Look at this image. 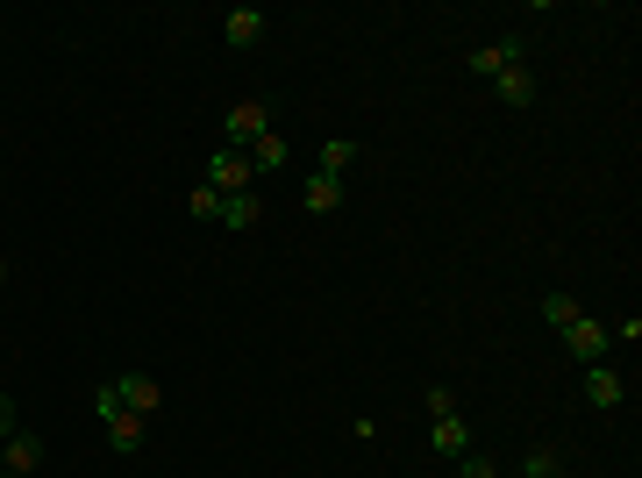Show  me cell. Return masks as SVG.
I'll use <instances>...</instances> for the list:
<instances>
[{
	"label": "cell",
	"mask_w": 642,
	"mask_h": 478,
	"mask_svg": "<svg viewBox=\"0 0 642 478\" xmlns=\"http://www.w3.org/2000/svg\"><path fill=\"white\" fill-rule=\"evenodd\" d=\"M94 414L107 422V443H115L121 457H136V450H143V414H129V408L115 400V379L94 385Z\"/></svg>",
	"instance_id": "6da1fadb"
},
{
	"label": "cell",
	"mask_w": 642,
	"mask_h": 478,
	"mask_svg": "<svg viewBox=\"0 0 642 478\" xmlns=\"http://www.w3.org/2000/svg\"><path fill=\"white\" fill-rule=\"evenodd\" d=\"M564 350L578 357V365H607V350H614V336H607V322H592V315H578L571 328H564Z\"/></svg>",
	"instance_id": "7a4b0ae2"
},
{
	"label": "cell",
	"mask_w": 642,
	"mask_h": 478,
	"mask_svg": "<svg viewBox=\"0 0 642 478\" xmlns=\"http://www.w3.org/2000/svg\"><path fill=\"white\" fill-rule=\"evenodd\" d=\"M257 137H271V108L265 100H236L228 108V151H250Z\"/></svg>",
	"instance_id": "3957f363"
},
{
	"label": "cell",
	"mask_w": 642,
	"mask_h": 478,
	"mask_svg": "<svg viewBox=\"0 0 642 478\" xmlns=\"http://www.w3.org/2000/svg\"><path fill=\"white\" fill-rule=\"evenodd\" d=\"M207 186H214V193H250V186H257L250 157H243V151H228V143H222V151L207 157Z\"/></svg>",
	"instance_id": "277c9868"
},
{
	"label": "cell",
	"mask_w": 642,
	"mask_h": 478,
	"mask_svg": "<svg viewBox=\"0 0 642 478\" xmlns=\"http://www.w3.org/2000/svg\"><path fill=\"white\" fill-rule=\"evenodd\" d=\"M115 400H121L129 414H143V422H150V414L164 408V385L150 379V371H121V379H115Z\"/></svg>",
	"instance_id": "5b68a950"
},
{
	"label": "cell",
	"mask_w": 642,
	"mask_h": 478,
	"mask_svg": "<svg viewBox=\"0 0 642 478\" xmlns=\"http://www.w3.org/2000/svg\"><path fill=\"white\" fill-rule=\"evenodd\" d=\"M507 65H522V36H493L471 51V79H500Z\"/></svg>",
	"instance_id": "8992f818"
},
{
	"label": "cell",
	"mask_w": 642,
	"mask_h": 478,
	"mask_svg": "<svg viewBox=\"0 0 642 478\" xmlns=\"http://www.w3.org/2000/svg\"><path fill=\"white\" fill-rule=\"evenodd\" d=\"M36 465H43V443L29 436V428H14V436L0 443V471H22V478H36Z\"/></svg>",
	"instance_id": "52a82bcc"
},
{
	"label": "cell",
	"mask_w": 642,
	"mask_h": 478,
	"mask_svg": "<svg viewBox=\"0 0 642 478\" xmlns=\"http://www.w3.org/2000/svg\"><path fill=\"white\" fill-rule=\"evenodd\" d=\"M586 408H600V414L621 408V371L614 365H586Z\"/></svg>",
	"instance_id": "ba28073f"
},
{
	"label": "cell",
	"mask_w": 642,
	"mask_h": 478,
	"mask_svg": "<svg viewBox=\"0 0 642 478\" xmlns=\"http://www.w3.org/2000/svg\"><path fill=\"white\" fill-rule=\"evenodd\" d=\"M222 36H228V51H250V43L265 36V8H228Z\"/></svg>",
	"instance_id": "9c48e42d"
},
{
	"label": "cell",
	"mask_w": 642,
	"mask_h": 478,
	"mask_svg": "<svg viewBox=\"0 0 642 478\" xmlns=\"http://www.w3.org/2000/svg\"><path fill=\"white\" fill-rule=\"evenodd\" d=\"M257 221H265V200H257V193H222V229H257Z\"/></svg>",
	"instance_id": "30bf717a"
},
{
	"label": "cell",
	"mask_w": 642,
	"mask_h": 478,
	"mask_svg": "<svg viewBox=\"0 0 642 478\" xmlns=\"http://www.w3.org/2000/svg\"><path fill=\"white\" fill-rule=\"evenodd\" d=\"M428 450H436V457H471V422H457V414L436 422V428H428Z\"/></svg>",
	"instance_id": "8fae6325"
},
{
	"label": "cell",
	"mask_w": 642,
	"mask_h": 478,
	"mask_svg": "<svg viewBox=\"0 0 642 478\" xmlns=\"http://www.w3.org/2000/svg\"><path fill=\"white\" fill-rule=\"evenodd\" d=\"M300 200H308V215H335V207H343V178L314 172L308 186H300Z\"/></svg>",
	"instance_id": "7c38bea8"
},
{
	"label": "cell",
	"mask_w": 642,
	"mask_h": 478,
	"mask_svg": "<svg viewBox=\"0 0 642 478\" xmlns=\"http://www.w3.org/2000/svg\"><path fill=\"white\" fill-rule=\"evenodd\" d=\"M493 94L507 100V108H535V79H528V65H507V72L493 79Z\"/></svg>",
	"instance_id": "4fadbf2b"
},
{
	"label": "cell",
	"mask_w": 642,
	"mask_h": 478,
	"mask_svg": "<svg viewBox=\"0 0 642 478\" xmlns=\"http://www.w3.org/2000/svg\"><path fill=\"white\" fill-rule=\"evenodd\" d=\"M243 157H250V172H257V178H265V172H279V164H286V137H279V129H271V137H257V143H250V151H243Z\"/></svg>",
	"instance_id": "5bb4252c"
},
{
	"label": "cell",
	"mask_w": 642,
	"mask_h": 478,
	"mask_svg": "<svg viewBox=\"0 0 642 478\" xmlns=\"http://www.w3.org/2000/svg\"><path fill=\"white\" fill-rule=\"evenodd\" d=\"M350 164H357V143H350V137H329V143H321V164H314V172H329V178H343V172H350Z\"/></svg>",
	"instance_id": "9a60e30c"
},
{
	"label": "cell",
	"mask_w": 642,
	"mask_h": 478,
	"mask_svg": "<svg viewBox=\"0 0 642 478\" xmlns=\"http://www.w3.org/2000/svg\"><path fill=\"white\" fill-rule=\"evenodd\" d=\"M578 315H586V307H578V301H571V293H543V322H549V328H557V336H564V328H571Z\"/></svg>",
	"instance_id": "2e32d148"
},
{
	"label": "cell",
	"mask_w": 642,
	"mask_h": 478,
	"mask_svg": "<svg viewBox=\"0 0 642 478\" xmlns=\"http://www.w3.org/2000/svg\"><path fill=\"white\" fill-rule=\"evenodd\" d=\"M186 207H193V221H222V193H214L207 178H201V186L186 193Z\"/></svg>",
	"instance_id": "e0dca14e"
},
{
	"label": "cell",
	"mask_w": 642,
	"mask_h": 478,
	"mask_svg": "<svg viewBox=\"0 0 642 478\" xmlns=\"http://www.w3.org/2000/svg\"><path fill=\"white\" fill-rule=\"evenodd\" d=\"M522 478H557V450H549V443H543V450H528Z\"/></svg>",
	"instance_id": "ac0fdd59"
},
{
	"label": "cell",
	"mask_w": 642,
	"mask_h": 478,
	"mask_svg": "<svg viewBox=\"0 0 642 478\" xmlns=\"http://www.w3.org/2000/svg\"><path fill=\"white\" fill-rule=\"evenodd\" d=\"M457 478H500V465H493V457H479V450H471V457H457Z\"/></svg>",
	"instance_id": "d6986e66"
},
{
	"label": "cell",
	"mask_w": 642,
	"mask_h": 478,
	"mask_svg": "<svg viewBox=\"0 0 642 478\" xmlns=\"http://www.w3.org/2000/svg\"><path fill=\"white\" fill-rule=\"evenodd\" d=\"M428 414H436V422H450V414H457V393H450V385H428Z\"/></svg>",
	"instance_id": "ffe728a7"
},
{
	"label": "cell",
	"mask_w": 642,
	"mask_h": 478,
	"mask_svg": "<svg viewBox=\"0 0 642 478\" xmlns=\"http://www.w3.org/2000/svg\"><path fill=\"white\" fill-rule=\"evenodd\" d=\"M607 336H614V343H642V315H621L614 328H607Z\"/></svg>",
	"instance_id": "44dd1931"
},
{
	"label": "cell",
	"mask_w": 642,
	"mask_h": 478,
	"mask_svg": "<svg viewBox=\"0 0 642 478\" xmlns=\"http://www.w3.org/2000/svg\"><path fill=\"white\" fill-rule=\"evenodd\" d=\"M8 436H14V400L0 393V443H8Z\"/></svg>",
	"instance_id": "7402d4cb"
},
{
	"label": "cell",
	"mask_w": 642,
	"mask_h": 478,
	"mask_svg": "<svg viewBox=\"0 0 642 478\" xmlns=\"http://www.w3.org/2000/svg\"><path fill=\"white\" fill-rule=\"evenodd\" d=\"M0 478H22V471H0Z\"/></svg>",
	"instance_id": "603a6c76"
}]
</instances>
